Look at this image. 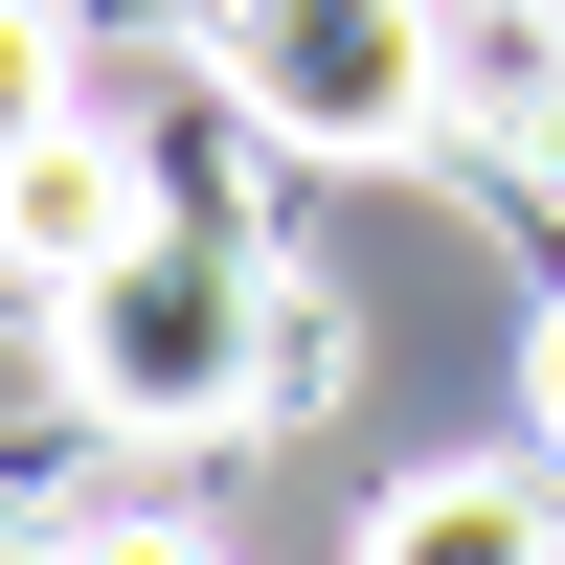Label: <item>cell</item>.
<instances>
[{
  "label": "cell",
  "mask_w": 565,
  "mask_h": 565,
  "mask_svg": "<svg viewBox=\"0 0 565 565\" xmlns=\"http://www.w3.org/2000/svg\"><path fill=\"white\" fill-rule=\"evenodd\" d=\"M45 362H68L90 430H136V452H226L271 385H295V271H249L226 226H159V249H114L90 295H45Z\"/></svg>",
  "instance_id": "cell-1"
},
{
  "label": "cell",
  "mask_w": 565,
  "mask_h": 565,
  "mask_svg": "<svg viewBox=\"0 0 565 565\" xmlns=\"http://www.w3.org/2000/svg\"><path fill=\"white\" fill-rule=\"evenodd\" d=\"M226 114L295 159H430L452 136V0H204Z\"/></svg>",
  "instance_id": "cell-2"
},
{
  "label": "cell",
  "mask_w": 565,
  "mask_h": 565,
  "mask_svg": "<svg viewBox=\"0 0 565 565\" xmlns=\"http://www.w3.org/2000/svg\"><path fill=\"white\" fill-rule=\"evenodd\" d=\"M159 226H181V204H159V159H136L90 90H68L45 136H0V295H90V271L159 249Z\"/></svg>",
  "instance_id": "cell-3"
},
{
  "label": "cell",
  "mask_w": 565,
  "mask_h": 565,
  "mask_svg": "<svg viewBox=\"0 0 565 565\" xmlns=\"http://www.w3.org/2000/svg\"><path fill=\"white\" fill-rule=\"evenodd\" d=\"M362 565H565V452H430V476H385Z\"/></svg>",
  "instance_id": "cell-4"
},
{
  "label": "cell",
  "mask_w": 565,
  "mask_h": 565,
  "mask_svg": "<svg viewBox=\"0 0 565 565\" xmlns=\"http://www.w3.org/2000/svg\"><path fill=\"white\" fill-rule=\"evenodd\" d=\"M45 565H226V543L181 521V498H114V521H68V543H45Z\"/></svg>",
  "instance_id": "cell-5"
},
{
  "label": "cell",
  "mask_w": 565,
  "mask_h": 565,
  "mask_svg": "<svg viewBox=\"0 0 565 565\" xmlns=\"http://www.w3.org/2000/svg\"><path fill=\"white\" fill-rule=\"evenodd\" d=\"M68 114V23H45V0H0V136H45Z\"/></svg>",
  "instance_id": "cell-6"
},
{
  "label": "cell",
  "mask_w": 565,
  "mask_h": 565,
  "mask_svg": "<svg viewBox=\"0 0 565 565\" xmlns=\"http://www.w3.org/2000/svg\"><path fill=\"white\" fill-rule=\"evenodd\" d=\"M521 407H543V452H565V295H543V340H521Z\"/></svg>",
  "instance_id": "cell-7"
},
{
  "label": "cell",
  "mask_w": 565,
  "mask_h": 565,
  "mask_svg": "<svg viewBox=\"0 0 565 565\" xmlns=\"http://www.w3.org/2000/svg\"><path fill=\"white\" fill-rule=\"evenodd\" d=\"M521 23H565V0H521Z\"/></svg>",
  "instance_id": "cell-8"
}]
</instances>
